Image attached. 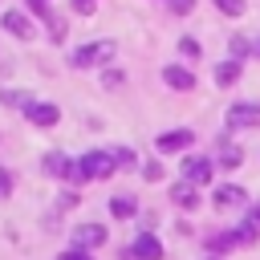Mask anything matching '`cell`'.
Segmentation results:
<instances>
[{
    "label": "cell",
    "mask_w": 260,
    "mask_h": 260,
    "mask_svg": "<svg viewBox=\"0 0 260 260\" xmlns=\"http://www.w3.org/2000/svg\"><path fill=\"white\" fill-rule=\"evenodd\" d=\"M114 53H118V45L114 41H93V45H85V49H77V65L81 69H89V65H106V61H114Z\"/></svg>",
    "instance_id": "cell-1"
},
{
    "label": "cell",
    "mask_w": 260,
    "mask_h": 260,
    "mask_svg": "<svg viewBox=\"0 0 260 260\" xmlns=\"http://www.w3.org/2000/svg\"><path fill=\"white\" fill-rule=\"evenodd\" d=\"M114 154H102V150H89L81 158V179H110L114 175Z\"/></svg>",
    "instance_id": "cell-2"
},
{
    "label": "cell",
    "mask_w": 260,
    "mask_h": 260,
    "mask_svg": "<svg viewBox=\"0 0 260 260\" xmlns=\"http://www.w3.org/2000/svg\"><path fill=\"white\" fill-rule=\"evenodd\" d=\"M126 260H162V244H158L150 232H142V236H134V244L126 248Z\"/></svg>",
    "instance_id": "cell-3"
},
{
    "label": "cell",
    "mask_w": 260,
    "mask_h": 260,
    "mask_svg": "<svg viewBox=\"0 0 260 260\" xmlns=\"http://www.w3.org/2000/svg\"><path fill=\"white\" fill-rule=\"evenodd\" d=\"M45 171L57 175V179H81V162H73V158L61 154V150H53V154L45 158Z\"/></svg>",
    "instance_id": "cell-4"
},
{
    "label": "cell",
    "mask_w": 260,
    "mask_h": 260,
    "mask_svg": "<svg viewBox=\"0 0 260 260\" xmlns=\"http://www.w3.org/2000/svg\"><path fill=\"white\" fill-rule=\"evenodd\" d=\"M106 244V228H98V223H81V228H73V248L77 252H85V248H102Z\"/></svg>",
    "instance_id": "cell-5"
},
{
    "label": "cell",
    "mask_w": 260,
    "mask_h": 260,
    "mask_svg": "<svg viewBox=\"0 0 260 260\" xmlns=\"http://www.w3.org/2000/svg\"><path fill=\"white\" fill-rule=\"evenodd\" d=\"M228 126H260V106H252V102L228 106Z\"/></svg>",
    "instance_id": "cell-6"
},
{
    "label": "cell",
    "mask_w": 260,
    "mask_h": 260,
    "mask_svg": "<svg viewBox=\"0 0 260 260\" xmlns=\"http://www.w3.org/2000/svg\"><path fill=\"white\" fill-rule=\"evenodd\" d=\"M207 179H211V162H207V158H187V162H183V183L203 187Z\"/></svg>",
    "instance_id": "cell-7"
},
{
    "label": "cell",
    "mask_w": 260,
    "mask_h": 260,
    "mask_svg": "<svg viewBox=\"0 0 260 260\" xmlns=\"http://www.w3.org/2000/svg\"><path fill=\"white\" fill-rule=\"evenodd\" d=\"M162 81H167L171 89H195V73L183 69V65H167V69H162Z\"/></svg>",
    "instance_id": "cell-8"
},
{
    "label": "cell",
    "mask_w": 260,
    "mask_h": 260,
    "mask_svg": "<svg viewBox=\"0 0 260 260\" xmlns=\"http://www.w3.org/2000/svg\"><path fill=\"white\" fill-rule=\"evenodd\" d=\"M195 142V130H171V134H158V150L167 154V150H183V146H191Z\"/></svg>",
    "instance_id": "cell-9"
},
{
    "label": "cell",
    "mask_w": 260,
    "mask_h": 260,
    "mask_svg": "<svg viewBox=\"0 0 260 260\" xmlns=\"http://www.w3.org/2000/svg\"><path fill=\"white\" fill-rule=\"evenodd\" d=\"M0 24H4L12 37H32V24H28V16H24V12H16V8H12V12H4V16H0Z\"/></svg>",
    "instance_id": "cell-10"
},
{
    "label": "cell",
    "mask_w": 260,
    "mask_h": 260,
    "mask_svg": "<svg viewBox=\"0 0 260 260\" xmlns=\"http://www.w3.org/2000/svg\"><path fill=\"white\" fill-rule=\"evenodd\" d=\"M57 118H61V110H57L53 102H37V106L28 110V122H32V126H53Z\"/></svg>",
    "instance_id": "cell-11"
},
{
    "label": "cell",
    "mask_w": 260,
    "mask_h": 260,
    "mask_svg": "<svg viewBox=\"0 0 260 260\" xmlns=\"http://www.w3.org/2000/svg\"><path fill=\"white\" fill-rule=\"evenodd\" d=\"M236 203H244V187H232V183H228V187L215 191V207H219V211H228V207H236Z\"/></svg>",
    "instance_id": "cell-12"
},
{
    "label": "cell",
    "mask_w": 260,
    "mask_h": 260,
    "mask_svg": "<svg viewBox=\"0 0 260 260\" xmlns=\"http://www.w3.org/2000/svg\"><path fill=\"white\" fill-rule=\"evenodd\" d=\"M171 199H175L179 207H195V203H199V191H195L191 183H175V191H171Z\"/></svg>",
    "instance_id": "cell-13"
},
{
    "label": "cell",
    "mask_w": 260,
    "mask_h": 260,
    "mask_svg": "<svg viewBox=\"0 0 260 260\" xmlns=\"http://www.w3.org/2000/svg\"><path fill=\"white\" fill-rule=\"evenodd\" d=\"M134 207H138V203H134V195H114V199H110V211H114L118 219L134 215Z\"/></svg>",
    "instance_id": "cell-14"
},
{
    "label": "cell",
    "mask_w": 260,
    "mask_h": 260,
    "mask_svg": "<svg viewBox=\"0 0 260 260\" xmlns=\"http://www.w3.org/2000/svg\"><path fill=\"white\" fill-rule=\"evenodd\" d=\"M240 77V61H223L219 69H215V85H232Z\"/></svg>",
    "instance_id": "cell-15"
},
{
    "label": "cell",
    "mask_w": 260,
    "mask_h": 260,
    "mask_svg": "<svg viewBox=\"0 0 260 260\" xmlns=\"http://www.w3.org/2000/svg\"><path fill=\"white\" fill-rule=\"evenodd\" d=\"M219 167H228V171H232V167H244V150L223 142V150H219Z\"/></svg>",
    "instance_id": "cell-16"
},
{
    "label": "cell",
    "mask_w": 260,
    "mask_h": 260,
    "mask_svg": "<svg viewBox=\"0 0 260 260\" xmlns=\"http://www.w3.org/2000/svg\"><path fill=\"white\" fill-rule=\"evenodd\" d=\"M256 240V223H240L236 228V244H252Z\"/></svg>",
    "instance_id": "cell-17"
},
{
    "label": "cell",
    "mask_w": 260,
    "mask_h": 260,
    "mask_svg": "<svg viewBox=\"0 0 260 260\" xmlns=\"http://www.w3.org/2000/svg\"><path fill=\"white\" fill-rule=\"evenodd\" d=\"M215 8L228 12V16H240V12H244V0H215Z\"/></svg>",
    "instance_id": "cell-18"
},
{
    "label": "cell",
    "mask_w": 260,
    "mask_h": 260,
    "mask_svg": "<svg viewBox=\"0 0 260 260\" xmlns=\"http://www.w3.org/2000/svg\"><path fill=\"white\" fill-rule=\"evenodd\" d=\"M179 53H183V57H199V41H195V37H183V41H179Z\"/></svg>",
    "instance_id": "cell-19"
},
{
    "label": "cell",
    "mask_w": 260,
    "mask_h": 260,
    "mask_svg": "<svg viewBox=\"0 0 260 260\" xmlns=\"http://www.w3.org/2000/svg\"><path fill=\"white\" fill-rule=\"evenodd\" d=\"M114 162H118V167H134V162H138V154L122 146V150H114Z\"/></svg>",
    "instance_id": "cell-20"
},
{
    "label": "cell",
    "mask_w": 260,
    "mask_h": 260,
    "mask_svg": "<svg viewBox=\"0 0 260 260\" xmlns=\"http://www.w3.org/2000/svg\"><path fill=\"white\" fill-rule=\"evenodd\" d=\"M236 244V232H219V236H211V248H232Z\"/></svg>",
    "instance_id": "cell-21"
},
{
    "label": "cell",
    "mask_w": 260,
    "mask_h": 260,
    "mask_svg": "<svg viewBox=\"0 0 260 260\" xmlns=\"http://www.w3.org/2000/svg\"><path fill=\"white\" fill-rule=\"evenodd\" d=\"M142 175H146L150 183H158V179H162V167H158V162H146V167H142Z\"/></svg>",
    "instance_id": "cell-22"
},
{
    "label": "cell",
    "mask_w": 260,
    "mask_h": 260,
    "mask_svg": "<svg viewBox=\"0 0 260 260\" xmlns=\"http://www.w3.org/2000/svg\"><path fill=\"white\" fill-rule=\"evenodd\" d=\"M8 191H12V175H8V171H4V167H0V199H4V195H8Z\"/></svg>",
    "instance_id": "cell-23"
},
{
    "label": "cell",
    "mask_w": 260,
    "mask_h": 260,
    "mask_svg": "<svg viewBox=\"0 0 260 260\" xmlns=\"http://www.w3.org/2000/svg\"><path fill=\"white\" fill-rule=\"evenodd\" d=\"M167 4H171L175 12H191V8H195V0H167Z\"/></svg>",
    "instance_id": "cell-24"
},
{
    "label": "cell",
    "mask_w": 260,
    "mask_h": 260,
    "mask_svg": "<svg viewBox=\"0 0 260 260\" xmlns=\"http://www.w3.org/2000/svg\"><path fill=\"white\" fill-rule=\"evenodd\" d=\"M57 260H89V256H85V252H77V248H69V252H61Z\"/></svg>",
    "instance_id": "cell-25"
},
{
    "label": "cell",
    "mask_w": 260,
    "mask_h": 260,
    "mask_svg": "<svg viewBox=\"0 0 260 260\" xmlns=\"http://www.w3.org/2000/svg\"><path fill=\"white\" fill-rule=\"evenodd\" d=\"M77 12H93V0H77Z\"/></svg>",
    "instance_id": "cell-26"
},
{
    "label": "cell",
    "mask_w": 260,
    "mask_h": 260,
    "mask_svg": "<svg viewBox=\"0 0 260 260\" xmlns=\"http://www.w3.org/2000/svg\"><path fill=\"white\" fill-rule=\"evenodd\" d=\"M248 223H260V203L252 207V219H248Z\"/></svg>",
    "instance_id": "cell-27"
},
{
    "label": "cell",
    "mask_w": 260,
    "mask_h": 260,
    "mask_svg": "<svg viewBox=\"0 0 260 260\" xmlns=\"http://www.w3.org/2000/svg\"><path fill=\"white\" fill-rule=\"evenodd\" d=\"M256 53H260V41H256Z\"/></svg>",
    "instance_id": "cell-28"
},
{
    "label": "cell",
    "mask_w": 260,
    "mask_h": 260,
    "mask_svg": "<svg viewBox=\"0 0 260 260\" xmlns=\"http://www.w3.org/2000/svg\"><path fill=\"white\" fill-rule=\"evenodd\" d=\"M211 260H219V256H211Z\"/></svg>",
    "instance_id": "cell-29"
}]
</instances>
